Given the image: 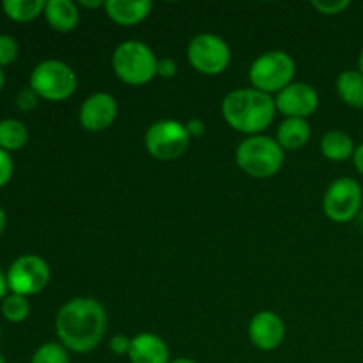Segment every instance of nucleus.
Listing matches in <instances>:
<instances>
[{
  "label": "nucleus",
  "mask_w": 363,
  "mask_h": 363,
  "mask_svg": "<svg viewBox=\"0 0 363 363\" xmlns=\"http://www.w3.org/2000/svg\"><path fill=\"white\" fill-rule=\"evenodd\" d=\"M60 344L73 353H91L106 333V311L92 298H74L60 307L55 318Z\"/></svg>",
  "instance_id": "f257e3e1"
},
{
  "label": "nucleus",
  "mask_w": 363,
  "mask_h": 363,
  "mask_svg": "<svg viewBox=\"0 0 363 363\" xmlns=\"http://www.w3.org/2000/svg\"><path fill=\"white\" fill-rule=\"evenodd\" d=\"M275 98L257 89H238L222 101V116L233 130L245 135H259L275 119Z\"/></svg>",
  "instance_id": "f03ea898"
},
{
  "label": "nucleus",
  "mask_w": 363,
  "mask_h": 363,
  "mask_svg": "<svg viewBox=\"0 0 363 363\" xmlns=\"http://www.w3.org/2000/svg\"><path fill=\"white\" fill-rule=\"evenodd\" d=\"M158 57L145 43L130 39L113 50L112 67L121 82L133 87L149 84L156 77Z\"/></svg>",
  "instance_id": "7ed1b4c3"
},
{
  "label": "nucleus",
  "mask_w": 363,
  "mask_h": 363,
  "mask_svg": "<svg viewBox=\"0 0 363 363\" xmlns=\"http://www.w3.org/2000/svg\"><path fill=\"white\" fill-rule=\"evenodd\" d=\"M236 163L245 174L255 179L272 177L282 169L284 149L280 147L277 138L254 135L238 145Z\"/></svg>",
  "instance_id": "20e7f679"
},
{
  "label": "nucleus",
  "mask_w": 363,
  "mask_h": 363,
  "mask_svg": "<svg viewBox=\"0 0 363 363\" xmlns=\"http://www.w3.org/2000/svg\"><path fill=\"white\" fill-rule=\"evenodd\" d=\"M77 74L73 67L62 60H43L32 69L30 85L32 91L48 101H64L71 98L77 91Z\"/></svg>",
  "instance_id": "39448f33"
},
{
  "label": "nucleus",
  "mask_w": 363,
  "mask_h": 363,
  "mask_svg": "<svg viewBox=\"0 0 363 363\" xmlns=\"http://www.w3.org/2000/svg\"><path fill=\"white\" fill-rule=\"evenodd\" d=\"M294 73H296V64L293 57L280 50H273L262 53L254 60L248 71V78L254 89L272 94L293 84Z\"/></svg>",
  "instance_id": "423d86ee"
},
{
  "label": "nucleus",
  "mask_w": 363,
  "mask_h": 363,
  "mask_svg": "<svg viewBox=\"0 0 363 363\" xmlns=\"http://www.w3.org/2000/svg\"><path fill=\"white\" fill-rule=\"evenodd\" d=\"M145 149L160 162H174L186 152L190 145V133L179 121L163 119L151 124L145 131Z\"/></svg>",
  "instance_id": "0eeeda50"
},
{
  "label": "nucleus",
  "mask_w": 363,
  "mask_h": 363,
  "mask_svg": "<svg viewBox=\"0 0 363 363\" xmlns=\"http://www.w3.org/2000/svg\"><path fill=\"white\" fill-rule=\"evenodd\" d=\"M188 60L195 71L208 77L222 74L230 64V48L220 35L197 34L186 50Z\"/></svg>",
  "instance_id": "6e6552de"
},
{
  "label": "nucleus",
  "mask_w": 363,
  "mask_h": 363,
  "mask_svg": "<svg viewBox=\"0 0 363 363\" xmlns=\"http://www.w3.org/2000/svg\"><path fill=\"white\" fill-rule=\"evenodd\" d=\"M363 201L362 186L351 177L333 181L323 197V211L332 222H351L360 213Z\"/></svg>",
  "instance_id": "1a4fd4ad"
},
{
  "label": "nucleus",
  "mask_w": 363,
  "mask_h": 363,
  "mask_svg": "<svg viewBox=\"0 0 363 363\" xmlns=\"http://www.w3.org/2000/svg\"><path fill=\"white\" fill-rule=\"evenodd\" d=\"M50 282V266L39 255H21L7 272V286L14 294L30 296L45 289Z\"/></svg>",
  "instance_id": "9d476101"
},
{
  "label": "nucleus",
  "mask_w": 363,
  "mask_h": 363,
  "mask_svg": "<svg viewBox=\"0 0 363 363\" xmlns=\"http://www.w3.org/2000/svg\"><path fill=\"white\" fill-rule=\"evenodd\" d=\"M275 105L286 119H307L318 110L319 96L308 84L293 82L277 94Z\"/></svg>",
  "instance_id": "9b49d317"
},
{
  "label": "nucleus",
  "mask_w": 363,
  "mask_h": 363,
  "mask_svg": "<svg viewBox=\"0 0 363 363\" xmlns=\"http://www.w3.org/2000/svg\"><path fill=\"white\" fill-rule=\"evenodd\" d=\"M117 101L108 92H94L80 106L78 121L82 128L91 133L105 131L113 124L117 117Z\"/></svg>",
  "instance_id": "f8f14e48"
},
{
  "label": "nucleus",
  "mask_w": 363,
  "mask_h": 363,
  "mask_svg": "<svg viewBox=\"0 0 363 363\" xmlns=\"http://www.w3.org/2000/svg\"><path fill=\"white\" fill-rule=\"evenodd\" d=\"M248 339L261 351L279 350L286 339V323L272 311L257 312L248 323Z\"/></svg>",
  "instance_id": "ddd939ff"
},
{
  "label": "nucleus",
  "mask_w": 363,
  "mask_h": 363,
  "mask_svg": "<svg viewBox=\"0 0 363 363\" xmlns=\"http://www.w3.org/2000/svg\"><path fill=\"white\" fill-rule=\"evenodd\" d=\"M131 363H170V351L165 340L155 333H138L131 339Z\"/></svg>",
  "instance_id": "4468645a"
},
{
  "label": "nucleus",
  "mask_w": 363,
  "mask_h": 363,
  "mask_svg": "<svg viewBox=\"0 0 363 363\" xmlns=\"http://www.w3.org/2000/svg\"><path fill=\"white\" fill-rule=\"evenodd\" d=\"M152 2L149 0H106L105 13L113 23L131 27L151 14Z\"/></svg>",
  "instance_id": "2eb2a0df"
},
{
  "label": "nucleus",
  "mask_w": 363,
  "mask_h": 363,
  "mask_svg": "<svg viewBox=\"0 0 363 363\" xmlns=\"http://www.w3.org/2000/svg\"><path fill=\"white\" fill-rule=\"evenodd\" d=\"M45 18L50 27L55 32H67L74 30L80 21V13H78L77 4L71 0H48L45 6Z\"/></svg>",
  "instance_id": "dca6fc26"
},
{
  "label": "nucleus",
  "mask_w": 363,
  "mask_h": 363,
  "mask_svg": "<svg viewBox=\"0 0 363 363\" xmlns=\"http://www.w3.org/2000/svg\"><path fill=\"white\" fill-rule=\"evenodd\" d=\"M311 126L307 119H286L277 130V142L282 149L296 151L311 140Z\"/></svg>",
  "instance_id": "f3484780"
},
{
  "label": "nucleus",
  "mask_w": 363,
  "mask_h": 363,
  "mask_svg": "<svg viewBox=\"0 0 363 363\" xmlns=\"http://www.w3.org/2000/svg\"><path fill=\"white\" fill-rule=\"evenodd\" d=\"M321 147L323 156L330 162H346V160L353 158L354 155V142L346 131L333 130L325 133V137L321 138Z\"/></svg>",
  "instance_id": "a211bd4d"
},
{
  "label": "nucleus",
  "mask_w": 363,
  "mask_h": 363,
  "mask_svg": "<svg viewBox=\"0 0 363 363\" xmlns=\"http://www.w3.org/2000/svg\"><path fill=\"white\" fill-rule=\"evenodd\" d=\"M337 92L346 105L363 108V74L360 71H342L337 78Z\"/></svg>",
  "instance_id": "6ab92c4d"
},
{
  "label": "nucleus",
  "mask_w": 363,
  "mask_h": 363,
  "mask_svg": "<svg viewBox=\"0 0 363 363\" xmlns=\"http://www.w3.org/2000/svg\"><path fill=\"white\" fill-rule=\"evenodd\" d=\"M28 131L25 124L18 119H2L0 121V149L4 151H14L27 144Z\"/></svg>",
  "instance_id": "aec40b11"
},
{
  "label": "nucleus",
  "mask_w": 363,
  "mask_h": 363,
  "mask_svg": "<svg viewBox=\"0 0 363 363\" xmlns=\"http://www.w3.org/2000/svg\"><path fill=\"white\" fill-rule=\"evenodd\" d=\"M45 0H4L2 9L14 21H30L45 13Z\"/></svg>",
  "instance_id": "412c9836"
},
{
  "label": "nucleus",
  "mask_w": 363,
  "mask_h": 363,
  "mask_svg": "<svg viewBox=\"0 0 363 363\" xmlns=\"http://www.w3.org/2000/svg\"><path fill=\"white\" fill-rule=\"evenodd\" d=\"M28 312H30V303H28L27 296L21 294H9L2 300V314L7 321L20 323L27 319Z\"/></svg>",
  "instance_id": "4be33fe9"
},
{
  "label": "nucleus",
  "mask_w": 363,
  "mask_h": 363,
  "mask_svg": "<svg viewBox=\"0 0 363 363\" xmlns=\"http://www.w3.org/2000/svg\"><path fill=\"white\" fill-rule=\"evenodd\" d=\"M30 363H69V354L62 344L46 342L35 350Z\"/></svg>",
  "instance_id": "5701e85b"
},
{
  "label": "nucleus",
  "mask_w": 363,
  "mask_h": 363,
  "mask_svg": "<svg viewBox=\"0 0 363 363\" xmlns=\"http://www.w3.org/2000/svg\"><path fill=\"white\" fill-rule=\"evenodd\" d=\"M351 6L350 0H312V7H314L318 13L326 14V16H335L340 14L342 11H346Z\"/></svg>",
  "instance_id": "b1692460"
},
{
  "label": "nucleus",
  "mask_w": 363,
  "mask_h": 363,
  "mask_svg": "<svg viewBox=\"0 0 363 363\" xmlns=\"http://www.w3.org/2000/svg\"><path fill=\"white\" fill-rule=\"evenodd\" d=\"M18 57L16 39L7 34H0V66L14 62Z\"/></svg>",
  "instance_id": "393cba45"
},
{
  "label": "nucleus",
  "mask_w": 363,
  "mask_h": 363,
  "mask_svg": "<svg viewBox=\"0 0 363 363\" xmlns=\"http://www.w3.org/2000/svg\"><path fill=\"white\" fill-rule=\"evenodd\" d=\"M38 101H39V96L35 94L30 87L21 89V91L16 94V106L20 110H23V112H30V110H34L35 106H38Z\"/></svg>",
  "instance_id": "a878e982"
},
{
  "label": "nucleus",
  "mask_w": 363,
  "mask_h": 363,
  "mask_svg": "<svg viewBox=\"0 0 363 363\" xmlns=\"http://www.w3.org/2000/svg\"><path fill=\"white\" fill-rule=\"evenodd\" d=\"M177 73V62L172 57H162L158 59V66H156V77H162L165 80L174 78Z\"/></svg>",
  "instance_id": "bb28decb"
},
{
  "label": "nucleus",
  "mask_w": 363,
  "mask_h": 363,
  "mask_svg": "<svg viewBox=\"0 0 363 363\" xmlns=\"http://www.w3.org/2000/svg\"><path fill=\"white\" fill-rule=\"evenodd\" d=\"M13 169H14V163H13V158L9 156V152L0 149V186L9 183L11 176H13Z\"/></svg>",
  "instance_id": "cd10ccee"
},
{
  "label": "nucleus",
  "mask_w": 363,
  "mask_h": 363,
  "mask_svg": "<svg viewBox=\"0 0 363 363\" xmlns=\"http://www.w3.org/2000/svg\"><path fill=\"white\" fill-rule=\"evenodd\" d=\"M130 346L131 339H128L126 335H113L112 340H110V350L117 357H124V354L130 353Z\"/></svg>",
  "instance_id": "c85d7f7f"
},
{
  "label": "nucleus",
  "mask_w": 363,
  "mask_h": 363,
  "mask_svg": "<svg viewBox=\"0 0 363 363\" xmlns=\"http://www.w3.org/2000/svg\"><path fill=\"white\" fill-rule=\"evenodd\" d=\"M184 126H186V131L190 133V137H202L206 131V124L202 119H190Z\"/></svg>",
  "instance_id": "c756f323"
},
{
  "label": "nucleus",
  "mask_w": 363,
  "mask_h": 363,
  "mask_svg": "<svg viewBox=\"0 0 363 363\" xmlns=\"http://www.w3.org/2000/svg\"><path fill=\"white\" fill-rule=\"evenodd\" d=\"M353 162H354V167H357L358 172L363 176V144H360L357 149H354Z\"/></svg>",
  "instance_id": "7c9ffc66"
},
{
  "label": "nucleus",
  "mask_w": 363,
  "mask_h": 363,
  "mask_svg": "<svg viewBox=\"0 0 363 363\" xmlns=\"http://www.w3.org/2000/svg\"><path fill=\"white\" fill-rule=\"evenodd\" d=\"M80 6L87 7V9H98V7H105V2H101V0H92V2H89V0H82Z\"/></svg>",
  "instance_id": "2f4dec72"
},
{
  "label": "nucleus",
  "mask_w": 363,
  "mask_h": 363,
  "mask_svg": "<svg viewBox=\"0 0 363 363\" xmlns=\"http://www.w3.org/2000/svg\"><path fill=\"white\" fill-rule=\"evenodd\" d=\"M7 275H4L2 272H0V300L2 298H6V291H7Z\"/></svg>",
  "instance_id": "473e14b6"
},
{
  "label": "nucleus",
  "mask_w": 363,
  "mask_h": 363,
  "mask_svg": "<svg viewBox=\"0 0 363 363\" xmlns=\"http://www.w3.org/2000/svg\"><path fill=\"white\" fill-rule=\"evenodd\" d=\"M4 227H6V213H4V209L0 208V234H2Z\"/></svg>",
  "instance_id": "72a5a7b5"
},
{
  "label": "nucleus",
  "mask_w": 363,
  "mask_h": 363,
  "mask_svg": "<svg viewBox=\"0 0 363 363\" xmlns=\"http://www.w3.org/2000/svg\"><path fill=\"white\" fill-rule=\"evenodd\" d=\"M358 71L363 74V48L360 52V57H358Z\"/></svg>",
  "instance_id": "f704fd0d"
},
{
  "label": "nucleus",
  "mask_w": 363,
  "mask_h": 363,
  "mask_svg": "<svg viewBox=\"0 0 363 363\" xmlns=\"http://www.w3.org/2000/svg\"><path fill=\"white\" fill-rule=\"evenodd\" d=\"M170 363H197V362L190 360V358H177V360H172Z\"/></svg>",
  "instance_id": "c9c22d12"
},
{
  "label": "nucleus",
  "mask_w": 363,
  "mask_h": 363,
  "mask_svg": "<svg viewBox=\"0 0 363 363\" xmlns=\"http://www.w3.org/2000/svg\"><path fill=\"white\" fill-rule=\"evenodd\" d=\"M4 80H6V77H4V71H2V67H0V89H2Z\"/></svg>",
  "instance_id": "e433bc0d"
},
{
  "label": "nucleus",
  "mask_w": 363,
  "mask_h": 363,
  "mask_svg": "<svg viewBox=\"0 0 363 363\" xmlns=\"http://www.w3.org/2000/svg\"><path fill=\"white\" fill-rule=\"evenodd\" d=\"M0 363H6V358H4L2 354H0Z\"/></svg>",
  "instance_id": "4c0bfd02"
}]
</instances>
